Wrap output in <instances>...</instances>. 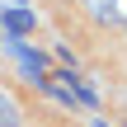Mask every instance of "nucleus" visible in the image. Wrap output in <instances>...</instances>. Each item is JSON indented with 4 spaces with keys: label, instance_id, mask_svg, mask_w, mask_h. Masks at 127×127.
Listing matches in <instances>:
<instances>
[{
    "label": "nucleus",
    "instance_id": "obj_4",
    "mask_svg": "<svg viewBox=\"0 0 127 127\" xmlns=\"http://www.w3.org/2000/svg\"><path fill=\"white\" fill-rule=\"evenodd\" d=\"M94 5H108V9H113V0H94Z\"/></svg>",
    "mask_w": 127,
    "mask_h": 127
},
{
    "label": "nucleus",
    "instance_id": "obj_3",
    "mask_svg": "<svg viewBox=\"0 0 127 127\" xmlns=\"http://www.w3.org/2000/svg\"><path fill=\"white\" fill-rule=\"evenodd\" d=\"M0 127H24V113H19V104L0 90Z\"/></svg>",
    "mask_w": 127,
    "mask_h": 127
},
{
    "label": "nucleus",
    "instance_id": "obj_5",
    "mask_svg": "<svg viewBox=\"0 0 127 127\" xmlns=\"http://www.w3.org/2000/svg\"><path fill=\"white\" fill-rule=\"evenodd\" d=\"M94 127H104V123H94Z\"/></svg>",
    "mask_w": 127,
    "mask_h": 127
},
{
    "label": "nucleus",
    "instance_id": "obj_1",
    "mask_svg": "<svg viewBox=\"0 0 127 127\" xmlns=\"http://www.w3.org/2000/svg\"><path fill=\"white\" fill-rule=\"evenodd\" d=\"M0 33H5V42H19L24 33H33V9H24V5L5 9L0 14Z\"/></svg>",
    "mask_w": 127,
    "mask_h": 127
},
{
    "label": "nucleus",
    "instance_id": "obj_2",
    "mask_svg": "<svg viewBox=\"0 0 127 127\" xmlns=\"http://www.w3.org/2000/svg\"><path fill=\"white\" fill-rule=\"evenodd\" d=\"M9 47L19 52V66H24L28 80H42V75H47V57H42V52H33V47H24V42H9Z\"/></svg>",
    "mask_w": 127,
    "mask_h": 127
}]
</instances>
